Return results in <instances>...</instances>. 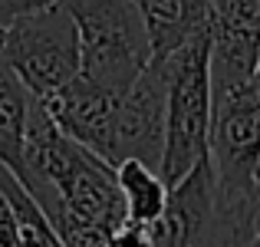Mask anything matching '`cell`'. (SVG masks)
I'll use <instances>...</instances> for the list:
<instances>
[{
	"label": "cell",
	"instance_id": "7a4b0ae2",
	"mask_svg": "<svg viewBox=\"0 0 260 247\" xmlns=\"http://www.w3.org/2000/svg\"><path fill=\"white\" fill-rule=\"evenodd\" d=\"M208 162L231 208L260 204V79L211 92Z\"/></svg>",
	"mask_w": 260,
	"mask_h": 247
},
{
	"label": "cell",
	"instance_id": "4fadbf2b",
	"mask_svg": "<svg viewBox=\"0 0 260 247\" xmlns=\"http://www.w3.org/2000/svg\"><path fill=\"white\" fill-rule=\"evenodd\" d=\"M0 247H23L20 244V218L7 191L0 188Z\"/></svg>",
	"mask_w": 260,
	"mask_h": 247
},
{
	"label": "cell",
	"instance_id": "3957f363",
	"mask_svg": "<svg viewBox=\"0 0 260 247\" xmlns=\"http://www.w3.org/2000/svg\"><path fill=\"white\" fill-rule=\"evenodd\" d=\"M79 30V76L125 92L152 59L148 33L132 0H59Z\"/></svg>",
	"mask_w": 260,
	"mask_h": 247
},
{
	"label": "cell",
	"instance_id": "5b68a950",
	"mask_svg": "<svg viewBox=\"0 0 260 247\" xmlns=\"http://www.w3.org/2000/svg\"><path fill=\"white\" fill-rule=\"evenodd\" d=\"M148 228L155 247H247L260 231L241 224L221 201L208 155L181 181L168 184V204Z\"/></svg>",
	"mask_w": 260,
	"mask_h": 247
},
{
	"label": "cell",
	"instance_id": "7c38bea8",
	"mask_svg": "<svg viewBox=\"0 0 260 247\" xmlns=\"http://www.w3.org/2000/svg\"><path fill=\"white\" fill-rule=\"evenodd\" d=\"M106 247H155L152 244V228L142 221H122L109 231V241Z\"/></svg>",
	"mask_w": 260,
	"mask_h": 247
},
{
	"label": "cell",
	"instance_id": "8992f818",
	"mask_svg": "<svg viewBox=\"0 0 260 247\" xmlns=\"http://www.w3.org/2000/svg\"><path fill=\"white\" fill-rule=\"evenodd\" d=\"M161 152H165V73L158 63L148 59L139 79L125 92H119L109 126L106 162L115 168L125 159H142L158 168Z\"/></svg>",
	"mask_w": 260,
	"mask_h": 247
},
{
	"label": "cell",
	"instance_id": "277c9868",
	"mask_svg": "<svg viewBox=\"0 0 260 247\" xmlns=\"http://www.w3.org/2000/svg\"><path fill=\"white\" fill-rule=\"evenodd\" d=\"M0 53L37 99H50L59 86H66L83 59L76 20L59 0H46L20 13L0 33Z\"/></svg>",
	"mask_w": 260,
	"mask_h": 247
},
{
	"label": "cell",
	"instance_id": "52a82bcc",
	"mask_svg": "<svg viewBox=\"0 0 260 247\" xmlns=\"http://www.w3.org/2000/svg\"><path fill=\"white\" fill-rule=\"evenodd\" d=\"M50 115L56 119V126L70 135L73 142L86 145L89 152H95L99 159H106L109 145V126H112V112L119 92L106 86H95L86 76H73L66 86H59L50 99H43Z\"/></svg>",
	"mask_w": 260,
	"mask_h": 247
},
{
	"label": "cell",
	"instance_id": "8fae6325",
	"mask_svg": "<svg viewBox=\"0 0 260 247\" xmlns=\"http://www.w3.org/2000/svg\"><path fill=\"white\" fill-rule=\"evenodd\" d=\"M0 188L7 191V198L13 201L20 218V244L23 247H66L63 237L56 234V228L50 224V218L43 214V208L37 204V198L26 191V184L13 175L7 165H0Z\"/></svg>",
	"mask_w": 260,
	"mask_h": 247
},
{
	"label": "cell",
	"instance_id": "6da1fadb",
	"mask_svg": "<svg viewBox=\"0 0 260 247\" xmlns=\"http://www.w3.org/2000/svg\"><path fill=\"white\" fill-rule=\"evenodd\" d=\"M211 37L208 26L191 33L165 59H152L165 73V152L158 175L168 184L181 181L208 155L211 126Z\"/></svg>",
	"mask_w": 260,
	"mask_h": 247
},
{
	"label": "cell",
	"instance_id": "ba28073f",
	"mask_svg": "<svg viewBox=\"0 0 260 247\" xmlns=\"http://www.w3.org/2000/svg\"><path fill=\"white\" fill-rule=\"evenodd\" d=\"M148 33L152 59H165L211 20V0H132Z\"/></svg>",
	"mask_w": 260,
	"mask_h": 247
},
{
	"label": "cell",
	"instance_id": "30bf717a",
	"mask_svg": "<svg viewBox=\"0 0 260 247\" xmlns=\"http://www.w3.org/2000/svg\"><path fill=\"white\" fill-rule=\"evenodd\" d=\"M115 181H119L128 221L152 224L161 218L168 204V181L158 175V168L142 159H125L115 165Z\"/></svg>",
	"mask_w": 260,
	"mask_h": 247
},
{
	"label": "cell",
	"instance_id": "9c48e42d",
	"mask_svg": "<svg viewBox=\"0 0 260 247\" xmlns=\"http://www.w3.org/2000/svg\"><path fill=\"white\" fill-rule=\"evenodd\" d=\"M30 102V89L20 82V76L0 53V165H7L13 175L23 171V135Z\"/></svg>",
	"mask_w": 260,
	"mask_h": 247
},
{
	"label": "cell",
	"instance_id": "5bb4252c",
	"mask_svg": "<svg viewBox=\"0 0 260 247\" xmlns=\"http://www.w3.org/2000/svg\"><path fill=\"white\" fill-rule=\"evenodd\" d=\"M247 247H260V231H257V234H254V237L247 241Z\"/></svg>",
	"mask_w": 260,
	"mask_h": 247
}]
</instances>
